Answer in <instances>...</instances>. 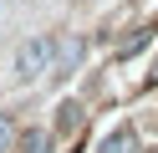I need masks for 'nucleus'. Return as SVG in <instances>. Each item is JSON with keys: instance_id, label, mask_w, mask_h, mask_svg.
I'll return each instance as SVG.
<instances>
[{"instance_id": "obj_3", "label": "nucleus", "mask_w": 158, "mask_h": 153, "mask_svg": "<svg viewBox=\"0 0 158 153\" xmlns=\"http://www.w3.org/2000/svg\"><path fill=\"white\" fill-rule=\"evenodd\" d=\"M77 128H82V107H77V102H61V107H56V133L72 138Z\"/></svg>"}, {"instance_id": "obj_2", "label": "nucleus", "mask_w": 158, "mask_h": 153, "mask_svg": "<svg viewBox=\"0 0 158 153\" xmlns=\"http://www.w3.org/2000/svg\"><path fill=\"white\" fill-rule=\"evenodd\" d=\"M82 41L77 36H66V41H56V66H51V77H66V71H77V61H82Z\"/></svg>"}, {"instance_id": "obj_4", "label": "nucleus", "mask_w": 158, "mask_h": 153, "mask_svg": "<svg viewBox=\"0 0 158 153\" xmlns=\"http://www.w3.org/2000/svg\"><path fill=\"white\" fill-rule=\"evenodd\" d=\"M102 153H133V128H117L102 138Z\"/></svg>"}, {"instance_id": "obj_5", "label": "nucleus", "mask_w": 158, "mask_h": 153, "mask_svg": "<svg viewBox=\"0 0 158 153\" xmlns=\"http://www.w3.org/2000/svg\"><path fill=\"white\" fill-rule=\"evenodd\" d=\"M15 148H21V153H41V148H46V133H26Z\"/></svg>"}, {"instance_id": "obj_1", "label": "nucleus", "mask_w": 158, "mask_h": 153, "mask_svg": "<svg viewBox=\"0 0 158 153\" xmlns=\"http://www.w3.org/2000/svg\"><path fill=\"white\" fill-rule=\"evenodd\" d=\"M51 56H56V41H51V36L26 41V46L15 51V77L31 82V77H41V71H51Z\"/></svg>"}, {"instance_id": "obj_6", "label": "nucleus", "mask_w": 158, "mask_h": 153, "mask_svg": "<svg viewBox=\"0 0 158 153\" xmlns=\"http://www.w3.org/2000/svg\"><path fill=\"white\" fill-rule=\"evenodd\" d=\"M15 143V122H10V112H0V148H10Z\"/></svg>"}]
</instances>
